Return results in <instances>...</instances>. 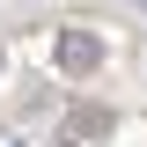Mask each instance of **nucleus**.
I'll return each instance as SVG.
<instances>
[{
    "instance_id": "1",
    "label": "nucleus",
    "mask_w": 147,
    "mask_h": 147,
    "mask_svg": "<svg viewBox=\"0 0 147 147\" xmlns=\"http://www.w3.org/2000/svg\"><path fill=\"white\" fill-rule=\"evenodd\" d=\"M103 140H110V110L103 103H74L59 118V147H103Z\"/></svg>"
},
{
    "instance_id": "2",
    "label": "nucleus",
    "mask_w": 147,
    "mask_h": 147,
    "mask_svg": "<svg viewBox=\"0 0 147 147\" xmlns=\"http://www.w3.org/2000/svg\"><path fill=\"white\" fill-rule=\"evenodd\" d=\"M96 66H103V44H96L88 30H59V74L81 81V74H96Z\"/></svg>"
},
{
    "instance_id": "3",
    "label": "nucleus",
    "mask_w": 147,
    "mask_h": 147,
    "mask_svg": "<svg viewBox=\"0 0 147 147\" xmlns=\"http://www.w3.org/2000/svg\"><path fill=\"white\" fill-rule=\"evenodd\" d=\"M0 147H30V140H15V132H0Z\"/></svg>"
}]
</instances>
